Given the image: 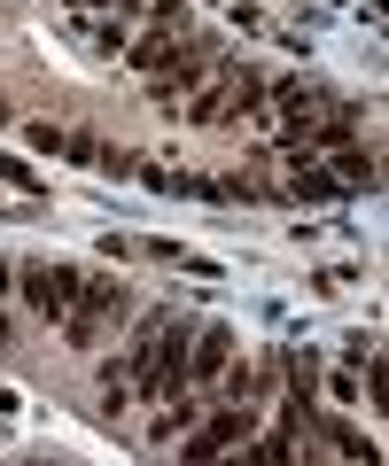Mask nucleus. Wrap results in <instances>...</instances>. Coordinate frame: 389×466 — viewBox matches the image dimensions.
Segmentation results:
<instances>
[{"label":"nucleus","mask_w":389,"mask_h":466,"mask_svg":"<svg viewBox=\"0 0 389 466\" xmlns=\"http://www.w3.org/2000/svg\"><path fill=\"white\" fill-rule=\"evenodd\" d=\"M366 397H374V404H389V366H382V358L366 366Z\"/></svg>","instance_id":"9"},{"label":"nucleus","mask_w":389,"mask_h":466,"mask_svg":"<svg viewBox=\"0 0 389 466\" xmlns=\"http://www.w3.org/2000/svg\"><path fill=\"white\" fill-rule=\"evenodd\" d=\"M63 156H70V164H102V140L86 133V125H70V133H63Z\"/></svg>","instance_id":"8"},{"label":"nucleus","mask_w":389,"mask_h":466,"mask_svg":"<svg viewBox=\"0 0 389 466\" xmlns=\"http://www.w3.org/2000/svg\"><path fill=\"white\" fill-rule=\"evenodd\" d=\"M241 435H250V412H219L203 435H187V459H219V451H234Z\"/></svg>","instance_id":"3"},{"label":"nucleus","mask_w":389,"mask_h":466,"mask_svg":"<svg viewBox=\"0 0 389 466\" xmlns=\"http://www.w3.org/2000/svg\"><path fill=\"white\" fill-rule=\"evenodd\" d=\"M288 195H296V202H343V187H335V171H327V164L296 156V171H288Z\"/></svg>","instance_id":"4"},{"label":"nucleus","mask_w":389,"mask_h":466,"mask_svg":"<svg viewBox=\"0 0 389 466\" xmlns=\"http://www.w3.org/2000/svg\"><path fill=\"white\" fill-rule=\"evenodd\" d=\"M0 125H8V101H0Z\"/></svg>","instance_id":"12"},{"label":"nucleus","mask_w":389,"mask_h":466,"mask_svg":"<svg viewBox=\"0 0 389 466\" xmlns=\"http://www.w3.org/2000/svg\"><path fill=\"white\" fill-rule=\"evenodd\" d=\"M171 39H179V24H164V16H156L148 32L133 39V70H156V63H164V55H171Z\"/></svg>","instance_id":"7"},{"label":"nucleus","mask_w":389,"mask_h":466,"mask_svg":"<svg viewBox=\"0 0 389 466\" xmlns=\"http://www.w3.org/2000/svg\"><path fill=\"white\" fill-rule=\"evenodd\" d=\"M16 288H24V303H32L39 319L63 311V296H55V265H24V272H16Z\"/></svg>","instance_id":"6"},{"label":"nucleus","mask_w":389,"mask_h":466,"mask_svg":"<svg viewBox=\"0 0 389 466\" xmlns=\"http://www.w3.org/2000/svg\"><path fill=\"white\" fill-rule=\"evenodd\" d=\"M234 366V334L226 327H195V350H187V381H219Z\"/></svg>","instance_id":"2"},{"label":"nucleus","mask_w":389,"mask_h":466,"mask_svg":"<svg viewBox=\"0 0 389 466\" xmlns=\"http://www.w3.org/2000/svg\"><path fill=\"white\" fill-rule=\"evenodd\" d=\"M0 350H8V319H0Z\"/></svg>","instance_id":"11"},{"label":"nucleus","mask_w":389,"mask_h":466,"mask_svg":"<svg viewBox=\"0 0 389 466\" xmlns=\"http://www.w3.org/2000/svg\"><path fill=\"white\" fill-rule=\"evenodd\" d=\"M374 179H382V164H374L358 140H343V148H335V187H343V195H358V187L374 195Z\"/></svg>","instance_id":"5"},{"label":"nucleus","mask_w":389,"mask_h":466,"mask_svg":"<svg viewBox=\"0 0 389 466\" xmlns=\"http://www.w3.org/2000/svg\"><path fill=\"white\" fill-rule=\"evenodd\" d=\"M125 319V296H118V280H78V296H70V311H63V334L78 350H94L109 327Z\"/></svg>","instance_id":"1"},{"label":"nucleus","mask_w":389,"mask_h":466,"mask_svg":"<svg viewBox=\"0 0 389 466\" xmlns=\"http://www.w3.org/2000/svg\"><path fill=\"white\" fill-rule=\"evenodd\" d=\"M8 280H16V272H8V257H0V296H8Z\"/></svg>","instance_id":"10"}]
</instances>
